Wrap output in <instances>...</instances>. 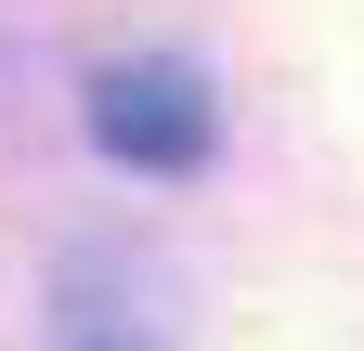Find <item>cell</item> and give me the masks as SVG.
I'll return each mask as SVG.
<instances>
[{
	"instance_id": "1",
	"label": "cell",
	"mask_w": 364,
	"mask_h": 351,
	"mask_svg": "<svg viewBox=\"0 0 364 351\" xmlns=\"http://www.w3.org/2000/svg\"><path fill=\"white\" fill-rule=\"evenodd\" d=\"M91 144H105L117 169H208V144H221V104H208V78L196 65H169V53H130V65H105L91 78Z\"/></svg>"
},
{
	"instance_id": "2",
	"label": "cell",
	"mask_w": 364,
	"mask_h": 351,
	"mask_svg": "<svg viewBox=\"0 0 364 351\" xmlns=\"http://www.w3.org/2000/svg\"><path fill=\"white\" fill-rule=\"evenodd\" d=\"M65 351H144V338H117V325H78V338H65Z\"/></svg>"
}]
</instances>
